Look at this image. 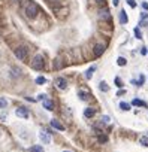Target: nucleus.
<instances>
[{"instance_id": "3", "label": "nucleus", "mask_w": 148, "mask_h": 152, "mask_svg": "<svg viewBox=\"0 0 148 152\" xmlns=\"http://www.w3.org/2000/svg\"><path fill=\"white\" fill-rule=\"evenodd\" d=\"M15 55H17L18 60H22V61H24V60L27 58L29 54H27V49L24 48V46H18V48L15 49Z\"/></svg>"}, {"instance_id": "5", "label": "nucleus", "mask_w": 148, "mask_h": 152, "mask_svg": "<svg viewBox=\"0 0 148 152\" xmlns=\"http://www.w3.org/2000/svg\"><path fill=\"white\" fill-rule=\"evenodd\" d=\"M56 85H57V88H60V90H66L67 88V82H66L64 78H57L56 79Z\"/></svg>"}, {"instance_id": "22", "label": "nucleus", "mask_w": 148, "mask_h": 152, "mask_svg": "<svg viewBox=\"0 0 148 152\" xmlns=\"http://www.w3.org/2000/svg\"><path fill=\"white\" fill-rule=\"evenodd\" d=\"M45 82H46V81H45V78H43V76H39V78L36 79V83H39V85H43Z\"/></svg>"}, {"instance_id": "26", "label": "nucleus", "mask_w": 148, "mask_h": 152, "mask_svg": "<svg viewBox=\"0 0 148 152\" xmlns=\"http://www.w3.org/2000/svg\"><path fill=\"white\" fill-rule=\"evenodd\" d=\"M135 34H136V37L138 39H141L142 36H141V31H139V29H135Z\"/></svg>"}, {"instance_id": "33", "label": "nucleus", "mask_w": 148, "mask_h": 152, "mask_svg": "<svg viewBox=\"0 0 148 152\" xmlns=\"http://www.w3.org/2000/svg\"><path fill=\"white\" fill-rule=\"evenodd\" d=\"M63 152H70V151H63Z\"/></svg>"}, {"instance_id": "31", "label": "nucleus", "mask_w": 148, "mask_h": 152, "mask_svg": "<svg viewBox=\"0 0 148 152\" xmlns=\"http://www.w3.org/2000/svg\"><path fill=\"white\" fill-rule=\"evenodd\" d=\"M94 2H96V3H103L105 0H94Z\"/></svg>"}, {"instance_id": "28", "label": "nucleus", "mask_w": 148, "mask_h": 152, "mask_svg": "<svg viewBox=\"0 0 148 152\" xmlns=\"http://www.w3.org/2000/svg\"><path fill=\"white\" fill-rule=\"evenodd\" d=\"M144 81H145V78L141 75V76H139V82H138V85H142V83H144Z\"/></svg>"}, {"instance_id": "34", "label": "nucleus", "mask_w": 148, "mask_h": 152, "mask_svg": "<svg viewBox=\"0 0 148 152\" xmlns=\"http://www.w3.org/2000/svg\"><path fill=\"white\" fill-rule=\"evenodd\" d=\"M0 137H2V133H0Z\"/></svg>"}, {"instance_id": "18", "label": "nucleus", "mask_w": 148, "mask_h": 152, "mask_svg": "<svg viewBox=\"0 0 148 152\" xmlns=\"http://www.w3.org/2000/svg\"><path fill=\"white\" fill-rule=\"evenodd\" d=\"M6 106H8V101H6V98H2V97H0V109H5Z\"/></svg>"}, {"instance_id": "7", "label": "nucleus", "mask_w": 148, "mask_h": 152, "mask_svg": "<svg viewBox=\"0 0 148 152\" xmlns=\"http://www.w3.org/2000/svg\"><path fill=\"white\" fill-rule=\"evenodd\" d=\"M103 51H105V45H102V43H99V45L94 46V55L96 57H100L103 54Z\"/></svg>"}, {"instance_id": "2", "label": "nucleus", "mask_w": 148, "mask_h": 152, "mask_svg": "<svg viewBox=\"0 0 148 152\" xmlns=\"http://www.w3.org/2000/svg\"><path fill=\"white\" fill-rule=\"evenodd\" d=\"M43 66H45V63H43V58H42L40 55H36V57L32 60V67H33L35 70H42Z\"/></svg>"}, {"instance_id": "10", "label": "nucleus", "mask_w": 148, "mask_h": 152, "mask_svg": "<svg viewBox=\"0 0 148 152\" xmlns=\"http://www.w3.org/2000/svg\"><path fill=\"white\" fill-rule=\"evenodd\" d=\"M43 107H45L46 111H53V109H54V103H53L51 100H45V98H43Z\"/></svg>"}, {"instance_id": "15", "label": "nucleus", "mask_w": 148, "mask_h": 152, "mask_svg": "<svg viewBox=\"0 0 148 152\" xmlns=\"http://www.w3.org/2000/svg\"><path fill=\"white\" fill-rule=\"evenodd\" d=\"M30 152H45V151H43V148H42V146L35 145V146H32V148H30Z\"/></svg>"}, {"instance_id": "29", "label": "nucleus", "mask_w": 148, "mask_h": 152, "mask_svg": "<svg viewBox=\"0 0 148 152\" xmlns=\"http://www.w3.org/2000/svg\"><path fill=\"white\" fill-rule=\"evenodd\" d=\"M102 119H103V122H109V121H111V118H109V116H103Z\"/></svg>"}, {"instance_id": "1", "label": "nucleus", "mask_w": 148, "mask_h": 152, "mask_svg": "<svg viewBox=\"0 0 148 152\" xmlns=\"http://www.w3.org/2000/svg\"><path fill=\"white\" fill-rule=\"evenodd\" d=\"M38 12H39V8H38V5L35 3V2H27L26 3V15L29 16V18H36L38 16Z\"/></svg>"}, {"instance_id": "17", "label": "nucleus", "mask_w": 148, "mask_h": 152, "mask_svg": "<svg viewBox=\"0 0 148 152\" xmlns=\"http://www.w3.org/2000/svg\"><path fill=\"white\" fill-rule=\"evenodd\" d=\"M120 107H121L123 111H129V109H130V104H129V103H124V101H123V103H120Z\"/></svg>"}, {"instance_id": "6", "label": "nucleus", "mask_w": 148, "mask_h": 152, "mask_svg": "<svg viewBox=\"0 0 148 152\" xmlns=\"http://www.w3.org/2000/svg\"><path fill=\"white\" fill-rule=\"evenodd\" d=\"M17 116H19V118H29L27 107H18V109H17Z\"/></svg>"}, {"instance_id": "32", "label": "nucleus", "mask_w": 148, "mask_h": 152, "mask_svg": "<svg viewBox=\"0 0 148 152\" xmlns=\"http://www.w3.org/2000/svg\"><path fill=\"white\" fill-rule=\"evenodd\" d=\"M118 5V0H114V6H117Z\"/></svg>"}, {"instance_id": "21", "label": "nucleus", "mask_w": 148, "mask_h": 152, "mask_svg": "<svg viewBox=\"0 0 148 152\" xmlns=\"http://www.w3.org/2000/svg\"><path fill=\"white\" fill-rule=\"evenodd\" d=\"M139 143H141L142 146H148V137H141V139H139Z\"/></svg>"}, {"instance_id": "4", "label": "nucleus", "mask_w": 148, "mask_h": 152, "mask_svg": "<svg viewBox=\"0 0 148 152\" xmlns=\"http://www.w3.org/2000/svg\"><path fill=\"white\" fill-rule=\"evenodd\" d=\"M99 18H100L102 21H109V19H111V12H109V9H106V8L100 9V11H99Z\"/></svg>"}, {"instance_id": "24", "label": "nucleus", "mask_w": 148, "mask_h": 152, "mask_svg": "<svg viewBox=\"0 0 148 152\" xmlns=\"http://www.w3.org/2000/svg\"><path fill=\"white\" fill-rule=\"evenodd\" d=\"M108 140V137L106 136H99V142H100V143H105Z\"/></svg>"}, {"instance_id": "11", "label": "nucleus", "mask_w": 148, "mask_h": 152, "mask_svg": "<svg viewBox=\"0 0 148 152\" xmlns=\"http://www.w3.org/2000/svg\"><path fill=\"white\" fill-rule=\"evenodd\" d=\"M51 125H53L54 128L60 130V131H64V127H63V124H60L57 119H51Z\"/></svg>"}, {"instance_id": "30", "label": "nucleus", "mask_w": 148, "mask_h": 152, "mask_svg": "<svg viewBox=\"0 0 148 152\" xmlns=\"http://www.w3.org/2000/svg\"><path fill=\"white\" fill-rule=\"evenodd\" d=\"M142 8H144L145 11H148V3H142Z\"/></svg>"}, {"instance_id": "12", "label": "nucleus", "mask_w": 148, "mask_h": 152, "mask_svg": "<svg viewBox=\"0 0 148 152\" xmlns=\"http://www.w3.org/2000/svg\"><path fill=\"white\" fill-rule=\"evenodd\" d=\"M94 113H96V111L93 109V107H87V109L84 111V115H85V118H91V116H94Z\"/></svg>"}, {"instance_id": "20", "label": "nucleus", "mask_w": 148, "mask_h": 152, "mask_svg": "<svg viewBox=\"0 0 148 152\" xmlns=\"http://www.w3.org/2000/svg\"><path fill=\"white\" fill-rule=\"evenodd\" d=\"M94 70H96V67H90V69L87 70V73H85V76H87V78L90 79V78L93 76V72H94Z\"/></svg>"}, {"instance_id": "8", "label": "nucleus", "mask_w": 148, "mask_h": 152, "mask_svg": "<svg viewBox=\"0 0 148 152\" xmlns=\"http://www.w3.org/2000/svg\"><path fill=\"white\" fill-rule=\"evenodd\" d=\"M39 139L42 140V143H49L51 142V136L46 134V131H40L39 133Z\"/></svg>"}, {"instance_id": "14", "label": "nucleus", "mask_w": 148, "mask_h": 152, "mask_svg": "<svg viewBox=\"0 0 148 152\" xmlns=\"http://www.w3.org/2000/svg\"><path fill=\"white\" fill-rule=\"evenodd\" d=\"M132 104H133V106H142V107H147V103L142 101V100H138V98H135V100L132 101Z\"/></svg>"}, {"instance_id": "13", "label": "nucleus", "mask_w": 148, "mask_h": 152, "mask_svg": "<svg viewBox=\"0 0 148 152\" xmlns=\"http://www.w3.org/2000/svg\"><path fill=\"white\" fill-rule=\"evenodd\" d=\"M120 23H121V24H127V15H126V11H121V12H120Z\"/></svg>"}, {"instance_id": "9", "label": "nucleus", "mask_w": 148, "mask_h": 152, "mask_svg": "<svg viewBox=\"0 0 148 152\" xmlns=\"http://www.w3.org/2000/svg\"><path fill=\"white\" fill-rule=\"evenodd\" d=\"M21 75H22V72H21L19 67H12V69H11V76H12V78H19Z\"/></svg>"}, {"instance_id": "16", "label": "nucleus", "mask_w": 148, "mask_h": 152, "mask_svg": "<svg viewBox=\"0 0 148 152\" xmlns=\"http://www.w3.org/2000/svg\"><path fill=\"white\" fill-rule=\"evenodd\" d=\"M126 63H127V61H126L124 57H120V58L117 60V64H118V66H126Z\"/></svg>"}, {"instance_id": "19", "label": "nucleus", "mask_w": 148, "mask_h": 152, "mask_svg": "<svg viewBox=\"0 0 148 152\" xmlns=\"http://www.w3.org/2000/svg\"><path fill=\"white\" fill-rule=\"evenodd\" d=\"M100 90H102V91H105V93H106V91H109V86L106 85V82H100Z\"/></svg>"}, {"instance_id": "27", "label": "nucleus", "mask_w": 148, "mask_h": 152, "mask_svg": "<svg viewBox=\"0 0 148 152\" xmlns=\"http://www.w3.org/2000/svg\"><path fill=\"white\" fill-rule=\"evenodd\" d=\"M127 3H129V6H132V8H135V6H136L135 0H127Z\"/></svg>"}, {"instance_id": "25", "label": "nucleus", "mask_w": 148, "mask_h": 152, "mask_svg": "<svg viewBox=\"0 0 148 152\" xmlns=\"http://www.w3.org/2000/svg\"><path fill=\"white\" fill-rule=\"evenodd\" d=\"M115 85H117V86H123V83H121V79H120V78H115Z\"/></svg>"}, {"instance_id": "23", "label": "nucleus", "mask_w": 148, "mask_h": 152, "mask_svg": "<svg viewBox=\"0 0 148 152\" xmlns=\"http://www.w3.org/2000/svg\"><path fill=\"white\" fill-rule=\"evenodd\" d=\"M78 96H79V98H81V100H87V98H88V97H87V93H84V91H79V94H78Z\"/></svg>"}]
</instances>
